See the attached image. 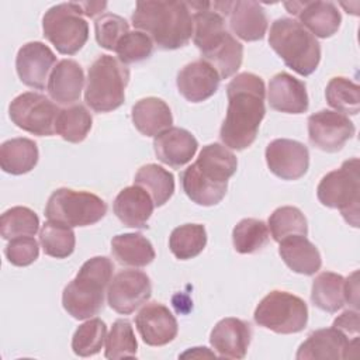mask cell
I'll list each match as a JSON object with an SVG mask.
<instances>
[{"label": "cell", "mask_w": 360, "mask_h": 360, "mask_svg": "<svg viewBox=\"0 0 360 360\" xmlns=\"http://www.w3.org/2000/svg\"><path fill=\"white\" fill-rule=\"evenodd\" d=\"M226 96L228 108L219 138L225 146L243 150L255 142L266 114L264 82L255 73H239L228 83Z\"/></svg>", "instance_id": "1"}, {"label": "cell", "mask_w": 360, "mask_h": 360, "mask_svg": "<svg viewBox=\"0 0 360 360\" xmlns=\"http://www.w3.org/2000/svg\"><path fill=\"white\" fill-rule=\"evenodd\" d=\"M193 13V41L201 56L219 75L228 79L238 72L243 60V46L225 28L224 15L211 3H188Z\"/></svg>", "instance_id": "2"}, {"label": "cell", "mask_w": 360, "mask_h": 360, "mask_svg": "<svg viewBox=\"0 0 360 360\" xmlns=\"http://www.w3.org/2000/svg\"><path fill=\"white\" fill-rule=\"evenodd\" d=\"M236 167L238 159L225 145H205L197 160L181 173L183 190L198 205H215L225 197Z\"/></svg>", "instance_id": "3"}, {"label": "cell", "mask_w": 360, "mask_h": 360, "mask_svg": "<svg viewBox=\"0 0 360 360\" xmlns=\"http://www.w3.org/2000/svg\"><path fill=\"white\" fill-rule=\"evenodd\" d=\"M131 21L166 51L187 45L194 30L191 8L184 1H138Z\"/></svg>", "instance_id": "4"}, {"label": "cell", "mask_w": 360, "mask_h": 360, "mask_svg": "<svg viewBox=\"0 0 360 360\" xmlns=\"http://www.w3.org/2000/svg\"><path fill=\"white\" fill-rule=\"evenodd\" d=\"M114 264L105 256L86 260L76 277L63 288L62 305L75 319H90L104 305V292L112 278Z\"/></svg>", "instance_id": "5"}, {"label": "cell", "mask_w": 360, "mask_h": 360, "mask_svg": "<svg viewBox=\"0 0 360 360\" xmlns=\"http://www.w3.org/2000/svg\"><path fill=\"white\" fill-rule=\"evenodd\" d=\"M269 44L284 63L301 76H309L319 65V42L292 18L281 17L271 24Z\"/></svg>", "instance_id": "6"}, {"label": "cell", "mask_w": 360, "mask_h": 360, "mask_svg": "<svg viewBox=\"0 0 360 360\" xmlns=\"http://www.w3.org/2000/svg\"><path fill=\"white\" fill-rule=\"evenodd\" d=\"M129 69L110 55L98 56L87 73L86 104L96 112H110L122 105Z\"/></svg>", "instance_id": "7"}, {"label": "cell", "mask_w": 360, "mask_h": 360, "mask_svg": "<svg viewBox=\"0 0 360 360\" xmlns=\"http://www.w3.org/2000/svg\"><path fill=\"white\" fill-rule=\"evenodd\" d=\"M360 163L359 158L345 160L336 170L326 173L316 188L322 205L338 208L345 221L357 228L360 214Z\"/></svg>", "instance_id": "8"}, {"label": "cell", "mask_w": 360, "mask_h": 360, "mask_svg": "<svg viewBox=\"0 0 360 360\" xmlns=\"http://www.w3.org/2000/svg\"><path fill=\"white\" fill-rule=\"evenodd\" d=\"M44 37L62 55H75L89 38V25L79 3L52 6L42 18Z\"/></svg>", "instance_id": "9"}, {"label": "cell", "mask_w": 360, "mask_h": 360, "mask_svg": "<svg viewBox=\"0 0 360 360\" xmlns=\"http://www.w3.org/2000/svg\"><path fill=\"white\" fill-rule=\"evenodd\" d=\"M253 318L259 326L276 333H298L307 326L308 307L288 291L273 290L257 304Z\"/></svg>", "instance_id": "10"}, {"label": "cell", "mask_w": 360, "mask_h": 360, "mask_svg": "<svg viewBox=\"0 0 360 360\" xmlns=\"http://www.w3.org/2000/svg\"><path fill=\"white\" fill-rule=\"evenodd\" d=\"M107 212V204L98 195L72 188L55 190L46 202L45 217L70 228L87 226L98 222Z\"/></svg>", "instance_id": "11"}, {"label": "cell", "mask_w": 360, "mask_h": 360, "mask_svg": "<svg viewBox=\"0 0 360 360\" xmlns=\"http://www.w3.org/2000/svg\"><path fill=\"white\" fill-rule=\"evenodd\" d=\"M59 111L58 105L46 96L34 91L17 96L8 105L10 120L22 131L38 136L55 134Z\"/></svg>", "instance_id": "12"}, {"label": "cell", "mask_w": 360, "mask_h": 360, "mask_svg": "<svg viewBox=\"0 0 360 360\" xmlns=\"http://www.w3.org/2000/svg\"><path fill=\"white\" fill-rule=\"evenodd\" d=\"M354 132V124L342 112L321 110L308 117L309 142L323 152L340 150Z\"/></svg>", "instance_id": "13"}, {"label": "cell", "mask_w": 360, "mask_h": 360, "mask_svg": "<svg viewBox=\"0 0 360 360\" xmlns=\"http://www.w3.org/2000/svg\"><path fill=\"white\" fill-rule=\"evenodd\" d=\"M152 294L150 278L139 270H122L117 273L107 288L110 308L121 315H129L145 304Z\"/></svg>", "instance_id": "14"}, {"label": "cell", "mask_w": 360, "mask_h": 360, "mask_svg": "<svg viewBox=\"0 0 360 360\" xmlns=\"http://www.w3.org/2000/svg\"><path fill=\"white\" fill-rule=\"evenodd\" d=\"M266 163L273 174L283 180H298L308 172V148L294 139L278 138L266 146Z\"/></svg>", "instance_id": "15"}, {"label": "cell", "mask_w": 360, "mask_h": 360, "mask_svg": "<svg viewBox=\"0 0 360 360\" xmlns=\"http://www.w3.org/2000/svg\"><path fill=\"white\" fill-rule=\"evenodd\" d=\"M56 63L52 49L39 41L24 44L15 58V69L20 80L32 89L42 90Z\"/></svg>", "instance_id": "16"}, {"label": "cell", "mask_w": 360, "mask_h": 360, "mask_svg": "<svg viewBox=\"0 0 360 360\" xmlns=\"http://www.w3.org/2000/svg\"><path fill=\"white\" fill-rule=\"evenodd\" d=\"M285 10L297 15L300 24L314 37L329 38L338 32L342 15L332 1H287Z\"/></svg>", "instance_id": "17"}, {"label": "cell", "mask_w": 360, "mask_h": 360, "mask_svg": "<svg viewBox=\"0 0 360 360\" xmlns=\"http://www.w3.org/2000/svg\"><path fill=\"white\" fill-rule=\"evenodd\" d=\"M142 340L149 346H165L177 336V321L172 311L159 302H149L135 316Z\"/></svg>", "instance_id": "18"}, {"label": "cell", "mask_w": 360, "mask_h": 360, "mask_svg": "<svg viewBox=\"0 0 360 360\" xmlns=\"http://www.w3.org/2000/svg\"><path fill=\"white\" fill-rule=\"evenodd\" d=\"M349 349H357V338L349 340L347 336L336 328H323L314 330L300 345L295 357L307 359H347Z\"/></svg>", "instance_id": "19"}, {"label": "cell", "mask_w": 360, "mask_h": 360, "mask_svg": "<svg viewBox=\"0 0 360 360\" xmlns=\"http://www.w3.org/2000/svg\"><path fill=\"white\" fill-rule=\"evenodd\" d=\"M219 82L218 72L204 59L187 63L176 79L179 93L191 103H201L214 96Z\"/></svg>", "instance_id": "20"}, {"label": "cell", "mask_w": 360, "mask_h": 360, "mask_svg": "<svg viewBox=\"0 0 360 360\" xmlns=\"http://www.w3.org/2000/svg\"><path fill=\"white\" fill-rule=\"evenodd\" d=\"M252 339L249 322L239 318L221 319L210 335V343L219 357L243 359Z\"/></svg>", "instance_id": "21"}, {"label": "cell", "mask_w": 360, "mask_h": 360, "mask_svg": "<svg viewBox=\"0 0 360 360\" xmlns=\"http://www.w3.org/2000/svg\"><path fill=\"white\" fill-rule=\"evenodd\" d=\"M198 148L195 136L179 127H170L153 139V149L158 159L172 167H181L194 158Z\"/></svg>", "instance_id": "22"}, {"label": "cell", "mask_w": 360, "mask_h": 360, "mask_svg": "<svg viewBox=\"0 0 360 360\" xmlns=\"http://www.w3.org/2000/svg\"><path fill=\"white\" fill-rule=\"evenodd\" d=\"M267 100L273 110L287 114H302L309 104L304 82L285 72L270 79Z\"/></svg>", "instance_id": "23"}, {"label": "cell", "mask_w": 360, "mask_h": 360, "mask_svg": "<svg viewBox=\"0 0 360 360\" xmlns=\"http://www.w3.org/2000/svg\"><path fill=\"white\" fill-rule=\"evenodd\" d=\"M231 31L246 42L263 39L267 31V15L257 1H231L228 14Z\"/></svg>", "instance_id": "24"}, {"label": "cell", "mask_w": 360, "mask_h": 360, "mask_svg": "<svg viewBox=\"0 0 360 360\" xmlns=\"http://www.w3.org/2000/svg\"><path fill=\"white\" fill-rule=\"evenodd\" d=\"M114 214L129 228H146L155 204L149 193L141 186L122 188L114 200Z\"/></svg>", "instance_id": "25"}, {"label": "cell", "mask_w": 360, "mask_h": 360, "mask_svg": "<svg viewBox=\"0 0 360 360\" xmlns=\"http://www.w3.org/2000/svg\"><path fill=\"white\" fill-rule=\"evenodd\" d=\"M84 73L73 59L59 60L48 79L46 89L51 98L59 104H73L82 96Z\"/></svg>", "instance_id": "26"}, {"label": "cell", "mask_w": 360, "mask_h": 360, "mask_svg": "<svg viewBox=\"0 0 360 360\" xmlns=\"http://www.w3.org/2000/svg\"><path fill=\"white\" fill-rule=\"evenodd\" d=\"M278 243V255L294 273L312 276L321 269V253L307 236L291 235Z\"/></svg>", "instance_id": "27"}, {"label": "cell", "mask_w": 360, "mask_h": 360, "mask_svg": "<svg viewBox=\"0 0 360 360\" xmlns=\"http://www.w3.org/2000/svg\"><path fill=\"white\" fill-rule=\"evenodd\" d=\"M135 128L145 136H156L173 124L169 105L158 97H146L136 101L131 110Z\"/></svg>", "instance_id": "28"}, {"label": "cell", "mask_w": 360, "mask_h": 360, "mask_svg": "<svg viewBox=\"0 0 360 360\" xmlns=\"http://www.w3.org/2000/svg\"><path fill=\"white\" fill-rule=\"evenodd\" d=\"M111 252L122 266L145 267L155 259V249L142 233H120L111 240Z\"/></svg>", "instance_id": "29"}, {"label": "cell", "mask_w": 360, "mask_h": 360, "mask_svg": "<svg viewBox=\"0 0 360 360\" xmlns=\"http://www.w3.org/2000/svg\"><path fill=\"white\" fill-rule=\"evenodd\" d=\"M38 146L30 138H13L0 146V166L10 174L31 172L38 163Z\"/></svg>", "instance_id": "30"}, {"label": "cell", "mask_w": 360, "mask_h": 360, "mask_svg": "<svg viewBox=\"0 0 360 360\" xmlns=\"http://www.w3.org/2000/svg\"><path fill=\"white\" fill-rule=\"evenodd\" d=\"M311 301L325 312H338L345 304V277L333 271L319 273L312 281Z\"/></svg>", "instance_id": "31"}, {"label": "cell", "mask_w": 360, "mask_h": 360, "mask_svg": "<svg viewBox=\"0 0 360 360\" xmlns=\"http://www.w3.org/2000/svg\"><path fill=\"white\" fill-rule=\"evenodd\" d=\"M134 184L145 188L156 207L163 205L174 193V177L165 167L148 163L142 166L134 179Z\"/></svg>", "instance_id": "32"}, {"label": "cell", "mask_w": 360, "mask_h": 360, "mask_svg": "<svg viewBox=\"0 0 360 360\" xmlns=\"http://www.w3.org/2000/svg\"><path fill=\"white\" fill-rule=\"evenodd\" d=\"M207 245V232L201 224H184L174 228L169 238L170 252L180 260L198 256Z\"/></svg>", "instance_id": "33"}, {"label": "cell", "mask_w": 360, "mask_h": 360, "mask_svg": "<svg viewBox=\"0 0 360 360\" xmlns=\"http://www.w3.org/2000/svg\"><path fill=\"white\" fill-rule=\"evenodd\" d=\"M91 125L93 118L87 108L82 104H73L59 111L55 122V132L68 142L79 143L86 139Z\"/></svg>", "instance_id": "34"}, {"label": "cell", "mask_w": 360, "mask_h": 360, "mask_svg": "<svg viewBox=\"0 0 360 360\" xmlns=\"http://www.w3.org/2000/svg\"><path fill=\"white\" fill-rule=\"evenodd\" d=\"M39 243L46 256L65 259L73 253L76 236L70 226L48 219L39 231Z\"/></svg>", "instance_id": "35"}, {"label": "cell", "mask_w": 360, "mask_h": 360, "mask_svg": "<svg viewBox=\"0 0 360 360\" xmlns=\"http://www.w3.org/2000/svg\"><path fill=\"white\" fill-rule=\"evenodd\" d=\"M269 226L256 218H245L239 221L232 231L233 248L238 253L250 255L256 253L269 242Z\"/></svg>", "instance_id": "36"}, {"label": "cell", "mask_w": 360, "mask_h": 360, "mask_svg": "<svg viewBox=\"0 0 360 360\" xmlns=\"http://www.w3.org/2000/svg\"><path fill=\"white\" fill-rule=\"evenodd\" d=\"M325 97L338 112L356 115L360 110V87L347 77H332L326 86Z\"/></svg>", "instance_id": "37"}, {"label": "cell", "mask_w": 360, "mask_h": 360, "mask_svg": "<svg viewBox=\"0 0 360 360\" xmlns=\"http://www.w3.org/2000/svg\"><path fill=\"white\" fill-rule=\"evenodd\" d=\"M267 226L276 242H281L291 235L307 236L308 233V224L305 215L300 208L291 205H284L274 210L269 218Z\"/></svg>", "instance_id": "38"}, {"label": "cell", "mask_w": 360, "mask_h": 360, "mask_svg": "<svg viewBox=\"0 0 360 360\" xmlns=\"http://www.w3.org/2000/svg\"><path fill=\"white\" fill-rule=\"evenodd\" d=\"M38 229L39 218L28 207H11L0 219V233L7 240L18 236H34Z\"/></svg>", "instance_id": "39"}, {"label": "cell", "mask_w": 360, "mask_h": 360, "mask_svg": "<svg viewBox=\"0 0 360 360\" xmlns=\"http://www.w3.org/2000/svg\"><path fill=\"white\" fill-rule=\"evenodd\" d=\"M107 338V325L100 318H90L73 333L72 350L76 356L89 357L97 354Z\"/></svg>", "instance_id": "40"}, {"label": "cell", "mask_w": 360, "mask_h": 360, "mask_svg": "<svg viewBox=\"0 0 360 360\" xmlns=\"http://www.w3.org/2000/svg\"><path fill=\"white\" fill-rule=\"evenodd\" d=\"M138 342L134 329L127 319H117L108 336L105 338V357L107 359H127L135 357Z\"/></svg>", "instance_id": "41"}, {"label": "cell", "mask_w": 360, "mask_h": 360, "mask_svg": "<svg viewBox=\"0 0 360 360\" xmlns=\"http://www.w3.org/2000/svg\"><path fill=\"white\" fill-rule=\"evenodd\" d=\"M124 65L148 59L153 52V41L142 31H128L114 51Z\"/></svg>", "instance_id": "42"}, {"label": "cell", "mask_w": 360, "mask_h": 360, "mask_svg": "<svg viewBox=\"0 0 360 360\" xmlns=\"http://www.w3.org/2000/svg\"><path fill=\"white\" fill-rule=\"evenodd\" d=\"M94 31L96 41L101 48L107 51H115L120 39L129 31V25L125 18L117 14L105 13L96 18Z\"/></svg>", "instance_id": "43"}, {"label": "cell", "mask_w": 360, "mask_h": 360, "mask_svg": "<svg viewBox=\"0 0 360 360\" xmlns=\"http://www.w3.org/2000/svg\"><path fill=\"white\" fill-rule=\"evenodd\" d=\"M4 253L7 260L11 264L24 267V266H30L38 259L39 246L32 236H18V238L10 239Z\"/></svg>", "instance_id": "44"}, {"label": "cell", "mask_w": 360, "mask_h": 360, "mask_svg": "<svg viewBox=\"0 0 360 360\" xmlns=\"http://www.w3.org/2000/svg\"><path fill=\"white\" fill-rule=\"evenodd\" d=\"M333 328L339 329L345 335H357L360 329V322H359V312L357 309L352 311L347 309L342 312L335 321H333Z\"/></svg>", "instance_id": "45"}, {"label": "cell", "mask_w": 360, "mask_h": 360, "mask_svg": "<svg viewBox=\"0 0 360 360\" xmlns=\"http://www.w3.org/2000/svg\"><path fill=\"white\" fill-rule=\"evenodd\" d=\"M345 301L352 304L356 309L359 307V281L357 271L352 273L347 278H345Z\"/></svg>", "instance_id": "46"}, {"label": "cell", "mask_w": 360, "mask_h": 360, "mask_svg": "<svg viewBox=\"0 0 360 360\" xmlns=\"http://www.w3.org/2000/svg\"><path fill=\"white\" fill-rule=\"evenodd\" d=\"M79 6L83 10V15L94 18L96 15L101 14L105 10L107 3L105 1H79Z\"/></svg>", "instance_id": "47"}, {"label": "cell", "mask_w": 360, "mask_h": 360, "mask_svg": "<svg viewBox=\"0 0 360 360\" xmlns=\"http://www.w3.org/2000/svg\"><path fill=\"white\" fill-rule=\"evenodd\" d=\"M215 357L212 352H208L207 347H193L191 350H187L186 353L181 354V357Z\"/></svg>", "instance_id": "48"}]
</instances>
